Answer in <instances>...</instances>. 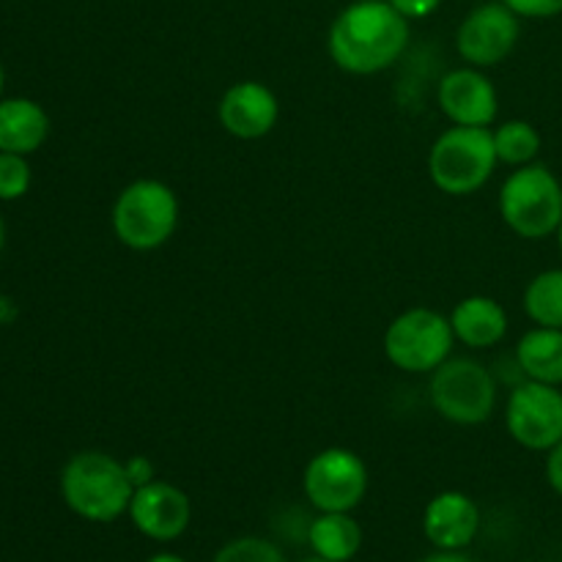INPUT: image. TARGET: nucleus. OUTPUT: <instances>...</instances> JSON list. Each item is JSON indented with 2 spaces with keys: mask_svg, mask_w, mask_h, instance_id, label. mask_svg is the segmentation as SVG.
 I'll list each match as a JSON object with an SVG mask.
<instances>
[{
  "mask_svg": "<svg viewBox=\"0 0 562 562\" xmlns=\"http://www.w3.org/2000/svg\"><path fill=\"white\" fill-rule=\"evenodd\" d=\"M409 20L387 0H355L335 16L327 47L335 64L349 75H379L404 55Z\"/></svg>",
  "mask_w": 562,
  "mask_h": 562,
  "instance_id": "f257e3e1",
  "label": "nucleus"
},
{
  "mask_svg": "<svg viewBox=\"0 0 562 562\" xmlns=\"http://www.w3.org/2000/svg\"><path fill=\"white\" fill-rule=\"evenodd\" d=\"M60 497L80 519L110 525L130 514L135 483L119 459L102 450H82L60 470Z\"/></svg>",
  "mask_w": 562,
  "mask_h": 562,
  "instance_id": "f03ea898",
  "label": "nucleus"
},
{
  "mask_svg": "<svg viewBox=\"0 0 562 562\" xmlns=\"http://www.w3.org/2000/svg\"><path fill=\"white\" fill-rule=\"evenodd\" d=\"M497 162L486 126H450L428 151V176L445 195H472L492 179Z\"/></svg>",
  "mask_w": 562,
  "mask_h": 562,
  "instance_id": "7ed1b4c3",
  "label": "nucleus"
},
{
  "mask_svg": "<svg viewBox=\"0 0 562 562\" xmlns=\"http://www.w3.org/2000/svg\"><path fill=\"white\" fill-rule=\"evenodd\" d=\"M499 214L521 239H547L562 223V184L547 165H521L505 179Z\"/></svg>",
  "mask_w": 562,
  "mask_h": 562,
  "instance_id": "20e7f679",
  "label": "nucleus"
},
{
  "mask_svg": "<svg viewBox=\"0 0 562 562\" xmlns=\"http://www.w3.org/2000/svg\"><path fill=\"white\" fill-rule=\"evenodd\" d=\"M179 225V198L165 181L137 179L119 192L113 231L130 250H157Z\"/></svg>",
  "mask_w": 562,
  "mask_h": 562,
  "instance_id": "39448f33",
  "label": "nucleus"
},
{
  "mask_svg": "<svg viewBox=\"0 0 562 562\" xmlns=\"http://www.w3.org/2000/svg\"><path fill=\"white\" fill-rule=\"evenodd\" d=\"M431 404L445 420L456 426H477L492 417L497 406V382L472 357H453L445 360L431 373Z\"/></svg>",
  "mask_w": 562,
  "mask_h": 562,
  "instance_id": "423d86ee",
  "label": "nucleus"
},
{
  "mask_svg": "<svg viewBox=\"0 0 562 562\" xmlns=\"http://www.w3.org/2000/svg\"><path fill=\"white\" fill-rule=\"evenodd\" d=\"M453 324L442 313L412 307L384 333V355L406 373H434L453 351Z\"/></svg>",
  "mask_w": 562,
  "mask_h": 562,
  "instance_id": "0eeeda50",
  "label": "nucleus"
},
{
  "mask_svg": "<svg viewBox=\"0 0 562 562\" xmlns=\"http://www.w3.org/2000/svg\"><path fill=\"white\" fill-rule=\"evenodd\" d=\"M302 488L318 514H351L368 494V467L355 450L327 448L307 461Z\"/></svg>",
  "mask_w": 562,
  "mask_h": 562,
  "instance_id": "6e6552de",
  "label": "nucleus"
},
{
  "mask_svg": "<svg viewBox=\"0 0 562 562\" xmlns=\"http://www.w3.org/2000/svg\"><path fill=\"white\" fill-rule=\"evenodd\" d=\"M505 426L516 445L549 453L562 439V390L543 382H521L505 406Z\"/></svg>",
  "mask_w": 562,
  "mask_h": 562,
  "instance_id": "1a4fd4ad",
  "label": "nucleus"
},
{
  "mask_svg": "<svg viewBox=\"0 0 562 562\" xmlns=\"http://www.w3.org/2000/svg\"><path fill=\"white\" fill-rule=\"evenodd\" d=\"M519 20L503 0L475 5L459 25L456 49L475 69L503 64L519 42Z\"/></svg>",
  "mask_w": 562,
  "mask_h": 562,
  "instance_id": "9d476101",
  "label": "nucleus"
},
{
  "mask_svg": "<svg viewBox=\"0 0 562 562\" xmlns=\"http://www.w3.org/2000/svg\"><path fill=\"white\" fill-rule=\"evenodd\" d=\"M130 519L137 532L151 541L170 543L187 532L192 521V503L179 486L165 481H148L135 488L130 503Z\"/></svg>",
  "mask_w": 562,
  "mask_h": 562,
  "instance_id": "9b49d317",
  "label": "nucleus"
},
{
  "mask_svg": "<svg viewBox=\"0 0 562 562\" xmlns=\"http://www.w3.org/2000/svg\"><path fill=\"white\" fill-rule=\"evenodd\" d=\"M437 102L456 126H488L497 119V88L475 66L453 69L439 80Z\"/></svg>",
  "mask_w": 562,
  "mask_h": 562,
  "instance_id": "f8f14e48",
  "label": "nucleus"
},
{
  "mask_svg": "<svg viewBox=\"0 0 562 562\" xmlns=\"http://www.w3.org/2000/svg\"><path fill=\"white\" fill-rule=\"evenodd\" d=\"M217 115L228 135L239 137V140H258L274 130L280 104L278 97L263 82L245 80L223 93Z\"/></svg>",
  "mask_w": 562,
  "mask_h": 562,
  "instance_id": "ddd939ff",
  "label": "nucleus"
},
{
  "mask_svg": "<svg viewBox=\"0 0 562 562\" xmlns=\"http://www.w3.org/2000/svg\"><path fill=\"white\" fill-rule=\"evenodd\" d=\"M423 532L434 549L464 552L481 532V508L461 492L437 494L423 514Z\"/></svg>",
  "mask_w": 562,
  "mask_h": 562,
  "instance_id": "4468645a",
  "label": "nucleus"
},
{
  "mask_svg": "<svg viewBox=\"0 0 562 562\" xmlns=\"http://www.w3.org/2000/svg\"><path fill=\"white\" fill-rule=\"evenodd\" d=\"M49 135V115L33 99H0V151L27 154L38 151Z\"/></svg>",
  "mask_w": 562,
  "mask_h": 562,
  "instance_id": "2eb2a0df",
  "label": "nucleus"
},
{
  "mask_svg": "<svg viewBox=\"0 0 562 562\" xmlns=\"http://www.w3.org/2000/svg\"><path fill=\"white\" fill-rule=\"evenodd\" d=\"M456 338L470 349H492L508 333V313L492 296H467L450 313Z\"/></svg>",
  "mask_w": 562,
  "mask_h": 562,
  "instance_id": "dca6fc26",
  "label": "nucleus"
},
{
  "mask_svg": "<svg viewBox=\"0 0 562 562\" xmlns=\"http://www.w3.org/2000/svg\"><path fill=\"white\" fill-rule=\"evenodd\" d=\"M516 362L532 382L562 384V329L536 327L516 344Z\"/></svg>",
  "mask_w": 562,
  "mask_h": 562,
  "instance_id": "f3484780",
  "label": "nucleus"
},
{
  "mask_svg": "<svg viewBox=\"0 0 562 562\" xmlns=\"http://www.w3.org/2000/svg\"><path fill=\"white\" fill-rule=\"evenodd\" d=\"M313 554L333 562H349L362 547V530L351 514H318L307 527Z\"/></svg>",
  "mask_w": 562,
  "mask_h": 562,
  "instance_id": "a211bd4d",
  "label": "nucleus"
},
{
  "mask_svg": "<svg viewBox=\"0 0 562 562\" xmlns=\"http://www.w3.org/2000/svg\"><path fill=\"white\" fill-rule=\"evenodd\" d=\"M525 311L538 327L562 329V269H547L527 283Z\"/></svg>",
  "mask_w": 562,
  "mask_h": 562,
  "instance_id": "6ab92c4d",
  "label": "nucleus"
},
{
  "mask_svg": "<svg viewBox=\"0 0 562 562\" xmlns=\"http://www.w3.org/2000/svg\"><path fill=\"white\" fill-rule=\"evenodd\" d=\"M492 135L497 159L505 165H514V168L530 165L541 151V135L530 121H505Z\"/></svg>",
  "mask_w": 562,
  "mask_h": 562,
  "instance_id": "aec40b11",
  "label": "nucleus"
},
{
  "mask_svg": "<svg viewBox=\"0 0 562 562\" xmlns=\"http://www.w3.org/2000/svg\"><path fill=\"white\" fill-rule=\"evenodd\" d=\"M212 562H285V558L267 538L245 536L225 543Z\"/></svg>",
  "mask_w": 562,
  "mask_h": 562,
  "instance_id": "412c9836",
  "label": "nucleus"
},
{
  "mask_svg": "<svg viewBox=\"0 0 562 562\" xmlns=\"http://www.w3.org/2000/svg\"><path fill=\"white\" fill-rule=\"evenodd\" d=\"M31 190V165L22 154L0 151V201H20Z\"/></svg>",
  "mask_w": 562,
  "mask_h": 562,
  "instance_id": "4be33fe9",
  "label": "nucleus"
},
{
  "mask_svg": "<svg viewBox=\"0 0 562 562\" xmlns=\"http://www.w3.org/2000/svg\"><path fill=\"white\" fill-rule=\"evenodd\" d=\"M503 3L525 20H552L562 14V0H503Z\"/></svg>",
  "mask_w": 562,
  "mask_h": 562,
  "instance_id": "5701e85b",
  "label": "nucleus"
},
{
  "mask_svg": "<svg viewBox=\"0 0 562 562\" xmlns=\"http://www.w3.org/2000/svg\"><path fill=\"white\" fill-rule=\"evenodd\" d=\"M398 14H404L406 20H423V16L434 14L439 9L442 0H387Z\"/></svg>",
  "mask_w": 562,
  "mask_h": 562,
  "instance_id": "b1692460",
  "label": "nucleus"
},
{
  "mask_svg": "<svg viewBox=\"0 0 562 562\" xmlns=\"http://www.w3.org/2000/svg\"><path fill=\"white\" fill-rule=\"evenodd\" d=\"M547 481L552 492L562 497V439L547 453Z\"/></svg>",
  "mask_w": 562,
  "mask_h": 562,
  "instance_id": "393cba45",
  "label": "nucleus"
},
{
  "mask_svg": "<svg viewBox=\"0 0 562 562\" xmlns=\"http://www.w3.org/2000/svg\"><path fill=\"white\" fill-rule=\"evenodd\" d=\"M126 472H130V477H132V483H135V488L137 486H146L148 481H154V467L148 464L146 459H140V456H137V459H132L130 464H126Z\"/></svg>",
  "mask_w": 562,
  "mask_h": 562,
  "instance_id": "a878e982",
  "label": "nucleus"
},
{
  "mask_svg": "<svg viewBox=\"0 0 562 562\" xmlns=\"http://www.w3.org/2000/svg\"><path fill=\"white\" fill-rule=\"evenodd\" d=\"M420 562H475V560L467 558L464 552H442V549H437V552L428 554V558H423Z\"/></svg>",
  "mask_w": 562,
  "mask_h": 562,
  "instance_id": "bb28decb",
  "label": "nucleus"
},
{
  "mask_svg": "<svg viewBox=\"0 0 562 562\" xmlns=\"http://www.w3.org/2000/svg\"><path fill=\"white\" fill-rule=\"evenodd\" d=\"M146 562H187V560H184V558H179V554L159 552V554H154V558H148Z\"/></svg>",
  "mask_w": 562,
  "mask_h": 562,
  "instance_id": "cd10ccee",
  "label": "nucleus"
},
{
  "mask_svg": "<svg viewBox=\"0 0 562 562\" xmlns=\"http://www.w3.org/2000/svg\"><path fill=\"white\" fill-rule=\"evenodd\" d=\"M3 241H5V228H3V220H0V252H3Z\"/></svg>",
  "mask_w": 562,
  "mask_h": 562,
  "instance_id": "c85d7f7f",
  "label": "nucleus"
},
{
  "mask_svg": "<svg viewBox=\"0 0 562 562\" xmlns=\"http://www.w3.org/2000/svg\"><path fill=\"white\" fill-rule=\"evenodd\" d=\"M3 82H5V71H3V64H0V93H3Z\"/></svg>",
  "mask_w": 562,
  "mask_h": 562,
  "instance_id": "c756f323",
  "label": "nucleus"
},
{
  "mask_svg": "<svg viewBox=\"0 0 562 562\" xmlns=\"http://www.w3.org/2000/svg\"><path fill=\"white\" fill-rule=\"evenodd\" d=\"M558 245H560V252H562V223H560V228H558Z\"/></svg>",
  "mask_w": 562,
  "mask_h": 562,
  "instance_id": "7c9ffc66",
  "label": "nucleus"
},
{
  "mask_svg": "<svg viewBox=\"0 0 562 562\" xmlns=\"http://www.w3.org/2000/svg\"><path fill=\"white\" fill-rule=\"evenodd\" d=\"M305 562H333V560H324V558H311V560H305Z\"/></svg>",
  "mask_w": 562,
  "mask_h": 562,
  "instance_id": "2f4dec72",
  "label": "nucleus"
}]
</instances>
